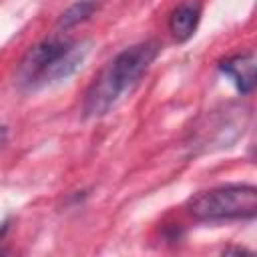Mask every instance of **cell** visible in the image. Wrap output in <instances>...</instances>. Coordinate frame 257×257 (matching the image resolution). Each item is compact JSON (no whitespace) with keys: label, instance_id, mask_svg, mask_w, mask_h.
I'll return each instance as SVG.
<instances>
[{"label":"cell","instance_id":"1","mask_svg":"<svg viewBox=\"0 0 257 257\" xmlns=\"http://www.w3.org/2000/svg\"><path fill=\"white\" fill-rule=\"evenodd\" d=\"M159 50H161L159 42L147 40L118 52L106 64V68L92 80L82 106L84 114L86 116L106 114L122 98V94L139 82V78L155 62Z\"/></svg>","mask_w":257,"mask_h":257},{"label":"cell","instance_id":"2","mask_svg":"<svg viewBox=\"0 0 257 257\" xmlns=\"http://www.w3.org/2000/svg\"><path fill=\"white\" fill-rule=\"evenodd\" d=\"M187 209L199 221L253 219L257 213V189L245 183L221 185L191 197Z\"/></svg>","mask_w":257,"mask_h":257},{"label":"cell","instance_id":"3","mask_svg":"<svg viewBox=\"0 0 257 257\" xmlns=\"http://www.w3.org/2000/svg\"><path fill=\"white\" fill-rule=\"evenodd\" d=\"M70 44H72V42L66 40V38H46V40L38 42L36 46H32V48L24 54V58H22L18 70H16V80H18V84H20L24 90H36V88H38V82H40V78H42V74L46 72V68H48L62 52H66Z\"/></svg>","mask_w":257,"mask_h":257},{"label":"cell","instance_id":"4","mask_svg":"<svg viewBox=\"0 0 257 257\" xmlns=\"http://www.w3.org/2000/svg\"><path fill=\"white\" fill-rule=\"evenodd\" d=\"M86 52H88V48H86L84 42H80V44H78V42H72V44L68 46V50L62 52V54L46 68V72L42 74V78H40V82H38V88L50 86V84H56V82H62V80L70 78V76L82 66V62H84V58H86Z\"/></svg>","mask_w":257,"mask_h":257},{"label":"cell","instance_id":"5","mask_svg":"<svg viewBox=\"0 0 257 257\" xmlns=\"http://www.w3.org/2000/svg\"><path fill=\"white\" fill-rule=\"evenodd\" d=\"M219 68L225 76L233 80V84L241 94H249L255 88V54L253 52L229 56L219 64Z\"/></svg>","mask_w":257,"mask_h":257},{"label":"cell","instance_id":"6","mask_svg":"<svg viewBox=\"0 0 257 257\" xmlns=\"http://www.w3.org/2000/svg\"><path fill=\"white\" fill-rule=\"evenodd\" d=\"M199 20H201V6L193 0H189V2L179 4L171 12L169 30H171V34L175 36L177 42H187L195 34Z\"/></svg>","mask_w":257,"mask_h":257},{"label":"cell","instance_id":"7","mask_svg":"<svg viewBox=\"0 0 257 257\" xmlns=\"http://www.w3.org/2000/svg\"><path fill=\"white\" fill-rule=\"evenodd\" d=\"M98 8V0H78L74 4H70L58 18V30H68L84 20H88L92 16V12Z\"/></svg>","mask_w":257,"mask_h":257},{"label":"cell","instance_id":"8","mask_svg":"<svg viewBox=\"0 0 257 257\" xmlns=\"http://www.w3.org/2000/svg\"><path fill=\"white\" fill-rule=\"evenodd\" d=\"M6 141H8V128L6 126H0V149L6 145Z\"/></svg>","mask_w":257,"mask_h":257}]
</instances>
